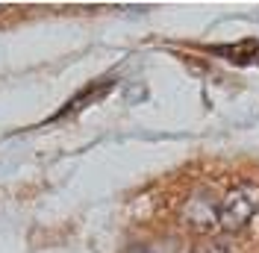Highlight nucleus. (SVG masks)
<instances>
[{
    "mask_svg": "<svg viewBox=\"0 0 259 253\" xmlns=\"http://www.w3.org/2000/svg\"><path fill=\"white\" fill-rule=\"evenodd\" d=\"M215 53H221V56H230V62H239L244 65V53H250L253 59H259V45L256 41H244L242 48H236V45H227V48H215Z\"/></svg>",
    "mask_w": 259,
    "mask_h": 253,
    "instance_id": "7ed1b4c3",
    "label": "nucleus"
},
{
    "mask_svg": "<svg viewBox=\"0 0 259 253\" xmlns=\"http://www.w3.org/2000/svg\"><path fill=\"white\" fill-rule=\"evenodd\" d=\"M130 253H153V250H150V247H133Z\"/></svg>",
    "mask_w": 259,
    "mask_h": 253,
    "instance_id": "39448f33",
    "label": "nucleus"
},
{
    "mask_svg": "<svg viewBox=\"0 0 259 253\" xmlns=\"http://www.w3.org/2000/svg\"><path fill=\"white\" fill-rule=\"evenodd\" d=\"M259 212V186L256 183H239L221 197L218 206V230L239 233L247 227V221Z\"/></svg>",
    "mask_w": 259,
    "mask_h": 253,
    "instance_id": "f257e3e1",
    "label": "nucleus"
},
{
    "mask_svg": "<svg viewBox=\"0 0 259 253\" xmlns=\"http://www.w3.org/2000/svg\"><path fill=\"white\" fill-rule=\"evenodd\" d=\"M189 253H230V247H227L224 241H200Z\"/></svg>",
    "mask_w": 259,
    "mask_h": 253,
    "instance_id": "20e7f679",
    "label": "nucleus"
},
{
    "mask_svg": "<svg viewBox=\"0 0 259 253\" xmlns=\"http://www.w3.org/2000/svg\"><path fill=\"white\" fill-rule=\"evenodd\" d=\"M218 206H221V200L209 189H197L186 200L183 212H180V221L186 224L192 233H200V236L215 233L218 230Z\"/></svg>",
    "mask_w": 259,
    "mask_h": 253,
    "instance_id": "f03ea898",
    "label": "nucleus"
}]
</instances>
